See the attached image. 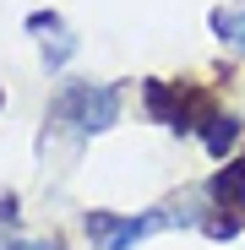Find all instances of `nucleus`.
Wrapping results in <instances>:
<instances>
[{
	"label": "nucleus",
	"mask_w": 245,
	"mask_h": 250,
	"mask_svg": "<svg viewBox=\"0 0 245 250\" xmlns=\"http://www.w3.org/2000/svg\"><path fill=\"white\" fill-rule=\"evenodd\" d=\"M213 33L229 38L234 49H245V11H213Z\"/></svg>",
	"instance_id": "obj_5"
},
{
	"label": "nucleus",
	"mask_w": 245,
	"mask_h": 250,
	"mask_svg": "<svg viewBox=\"0 0 245 250\" xmlns=\"http://www.w3.org/2000/svg\"><path fill=\"white\" fill-rule=\"evenodd\" d=\"M234 142H240V120H234V114H213V120H207V147H213V152H229Z\"/></svg>",
	"instance_id": "obj_4"
},
{
	"label": "nucleus",
	"mask_w": 245,
	"mask_h": 250,
	"mask_svg": "<svg viewBox=\"0 0 245 250\" xmlns=\"http://www.w3.org/2000/svg\"><path fill=\"white\" fill-rule=\"evenodd\" d=\"M114 223H120L114 212H88V234H93L98 245H109V234H114Z\"/></svg>",
	"instance_id": "obj_6"
},
{
	"label": "nucleus",
	"mask_w": 245,
	"mask_h": 250,
	"mask_svg": "<svg viewBox=\"0 0 245 250\" xmlns=\"http://www.w3.org/2000/svg\"><path fill=\"white\" fill-rule=\"evenodd\" d=\"M0 218H11V196H6V201H0Z\"/></svg>",
	"instance_id": "obj_7"
},
{
	"label": "nucleus",
	"mask_w": 245,
	"mask_h": 250,
	"mask_svg": "<svg viewBox=\"0 0 245 250\" xmlns=\"http://www.w3.org/2000/svg\"><path fill=\"white\" fill-rule=\"evenodd\" d=\"M163 223H169V212H163V207H158V212H147V218H120L104 250H131L142 234H153V229H163Z\"/></svg>",
	"instance_id": "obj_3"
},
{
	"label": "nucleus",
	"mask_w": 245,
	"mask_h": 250,
	"mask_svg": "<svg viewBox=\"0 0 245 250\" xmlns=\"http://www.w3.org/2000/svg\"><path fill=\"white\" fill-rule=\"evenodd\" d=\"M27 250H60V245H55V239H49V245H27Z\"/></svg>",
	"instance_id": "obj_8"
},
{
	"label": "nucleus",
	"mask_w": 245,
	"mask_h": 250,
	"mask_svg": "<svg viewBox=\"0 0 245 250\" xmlns=\"http://www.w3.org/2000/svg\"><path fill=\"white\" fill-rule=\"evenodd\" d=\"M114 114H120V93L114 87H93V82H71V87L55 98V109H49L55 125H76L82 136L114 125Z\"/></svg>",
	"instance_id": "obj_1"
},
{
	"label": "nucleus",
	"mask_w": 245,
	"mask_h": 250,
	"mask_svg": "<svg viewBox=\"0 0 245 250\" xmlns=\"http://www.w3.org/2000/svg\"><path fill=\"white\" fill-rule=\"evenodd\" d=\"M207 196H213V207H218V212L245 218V163H223V169L207 180Z\"/></svg>",
	"instance_id": "obj_2"
}]
</instances>
